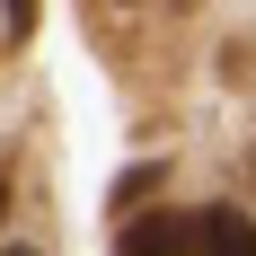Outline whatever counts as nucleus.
<instances>
[{"instance_id":"1","label":"nucleus","mask_w":256,"mask_h":256,"mask_svg":"<svg viewBox=\"0 0 256 256\" xmlns=\"http://www.w3.org/2000/svg\"><path fill=\"white\" fill-rule=\"evenodd\" d=\"M115 256H194V212H177V204L124 212L115 221Z\"/></svg>"},{"instance_id":"2","label":"nucleus","mask_w":256,"mask_h":256,"mask_svg":"<svg viewBox=\"0 0 256 256\" xmlns=\"http://www.w3.org/2000/svg\"><path fill=\"white\" fill-rule=\"evenodd\" d=\"M194 256H256V221H248L238 204L194 212Z\"/></svg>"},{"instance_id":"3","label":"nucleus","mask_w":256,"mask_h":256,"mask_svg":"<svg viewBox=\"0 0 256 256\" xmlns=\"http://www.w3.org/2000/svg\"><path fill=\"white\" fill-rule=\"evenodd\" d=\"M159 177H168V168H159V159H142V168H124V177H115V194H106V204H115V212H142V204L159 194Z\"/></svg>"},{"instance_id":"4","label":"nucleus","mask_w":256,"mask_h":256,"mask_svg":"<svg viewBox=\"0 0 256 256\" xmlns=\"http://www.w3.org/2000/svg\"><path fill=\"white\" fill-rule=\"evenodd\" d=\"M0 18H9V36H36V0H0Z\"/></svg>"},{"instance_id":"5","label":"nucleus","mask_w":256,"mask_h":256,"mask_svg":"<svg viewBox=\"0 0 256 256\" xmlns=\"http://www.w3.org/2000/svg\"><path fill=\"white\" fill-rule=\"evenodd\" d=\"M0 256H44V248H0Z\"/></svg>"},{"instance_id":"6","label":"nucleus","mask_w":256,"mask_h":256,"mask_svg":"<svg viewBox=\"0 0 256 256\" xmlns=\"http://www.w3.org/2000/svg\"><path fill=\"white\" fill-rule=\"evenodd\" d=\"M0 212H9V177H0Z\"/></svg>"},{"instance_id":"7","label":"nucleus","mask_w":256,"mask_h":256,"mask_svg":"<svg viewBox=\"0 0 256 256\" xmlns=\"http://www.w3.org/2000/svg\"><path fill=\"white\" fill-rule=\"evenodd\" d=\"M248 177H256V150H248Z\"/></svg>"}]
</instances>
